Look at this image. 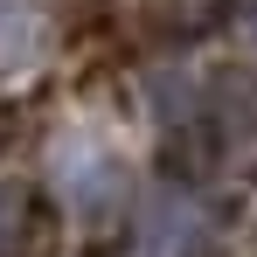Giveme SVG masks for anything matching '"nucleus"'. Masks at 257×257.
<instances>
[{"mask_svg":"<svg viewBox=\"0 0 257 257\" xmlns=\"http://www.w3.org/2000/svg\"><path fill=\"white\" fill-rule=\"evenodd\" d=\"M56 188H63V202H70V209L104 215L118 195H125V167H118V153H111L104 139L70 132V139L56 146Z\"/></svg>","mask_w":257,"mask_h":257,"instance_id":"nucleus-1","label":"nucleus"},{"mask_svg":"<svg viewBox=\"0 0 257 257\" xmlns=\"http://www.w3.org/2000/svg\"><path fill=\"white\" fill-rule=\"evenodd\" d=\"M209 250V209L181 188H153L139 209V243L132 257H202Z\"/></svg>","mask_w":257,"mask_h":257,"instance_id":"nucleus-2","label":"nucleus"}]
</instances>
